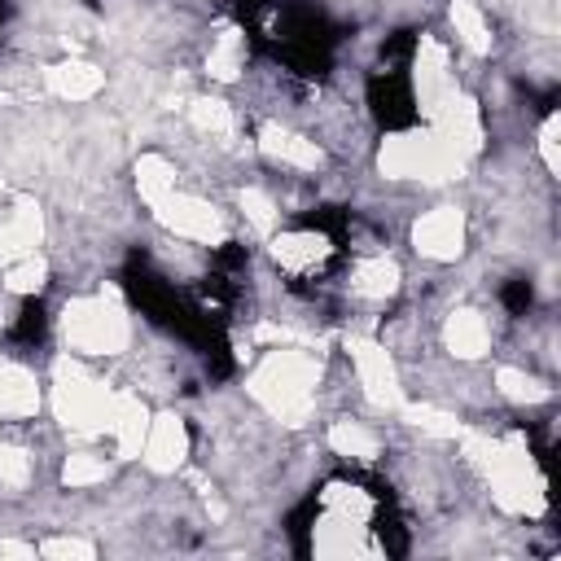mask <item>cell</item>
Here are the masks:
<instances>
[{
    "label": "cell",
    "mask_w": 561,
    "mask_h": 561,
    "mask_svg": "<svg viewBox=\"0 0 561 561\" xmlns=\"http://www.w3.org/2000/svg\"><path fill=\"white\" fill-rule=\"evenodd\" d=\"M500 302H504L513 316H526V311L535 307V285H530L526 276H513V280L500 289Z\"/></svg>",
    "instance_id": "obj_4"
},
{
    "label": "cell",
    "mask_w": 561,
    "mask_h": 561,
    "mask_svg": "<svg viewBox=\"0 0 561 561\" xmlns=\"http://www.w3.org/2000/svg\"><path fill=\"white\" fill-rule=\"evenodd\" d=\"M9 337H13L18 346H26V351L48 337V311H44L39 298H26V302L18 307V316H13V324H9Z\"/></svg>",
    "instance_id": "obj_3"
},
{
    "label": "cell",
    "mask_w": 561,
    "mask_h": 561,
    "mask_svg": "<svg viewBox=\"0 0 561 561\" xmlns=\"http://www.w3.org/2000/svg\"><path fill=\"white\" fill-rule=\"evenodd\" d=\"M368 105H373L377 123L390 127V131L416 123V92H412L403 70H377L368 79Z\"/></svg>",
    "instance_id": "obj_2"
},
{
    "label": "cell",
    "mask_w": 561,
    "mask_h": 561,
    "mask_svg": "<svg viewBox=\"0 0 561 561\" xmlns=\"http://www.w3.org/2000/svg\"><path fill=\"white\" fill-rule=\"evenodd\" d=\"M342 250H346V245H342L324 224H316V219L294 224V228H285V232L272 237V263L280 267V276H285L294 289H302V294H311V298H316V294L329 285V276L337 272Z\"/></svg>",
    "instance_id": "obj_1"
}]
</instances>
